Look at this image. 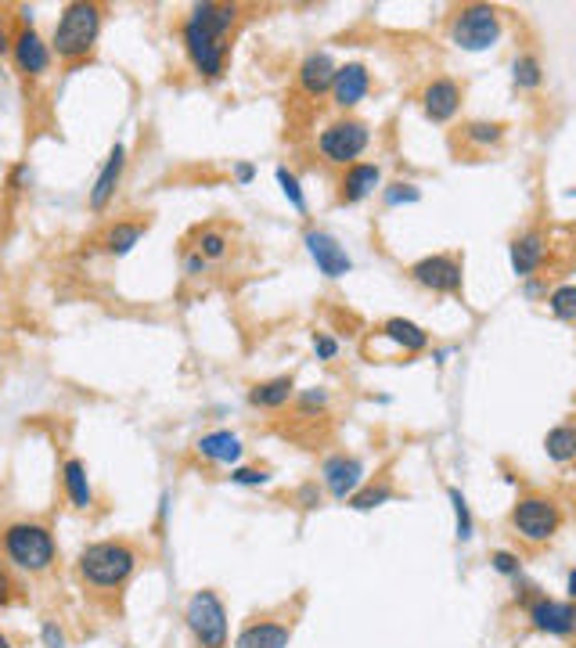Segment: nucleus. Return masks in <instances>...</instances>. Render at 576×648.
I'll list each match as a JSON object with an SVG mask.
<instances>
[{
    "instance_id": "10",
    "label": "nucleus",
    "mask_w": 576,
    "mask_h": 648,
    "mask_svg": "<svg viewBox=\"0 0 576 648\" xmlns=\"http://www.w3.org/2000/svg\"><path fill=\"white\" fill-rule=\"evenodd\" d=\"M303 245L306 252H310V260L317 263V270H321L324 278H346L353 270V260L350 252L342 249V242L335 238V234L328 231H306L303 234Z\"/></svg>"
},
{
    "instance_id": "3",
    "label": "nucleus",
    "mask_w": 576,
    "mask_h": 648,
    "mask_svg": "<svg viewBox=\"0 0 576 648\" xmlns=\"http://www.w3.org/2000/svg\"><path fill=\"white\" fill-rule=\"evenodd\" d=\"M76 569L87 580L90 587L98 591H112V587H123L137 569V551L123 540H98V544H87L76 558Z\"/></svg>"
},
{
    "instance_id": "36",
    "label": "nucleus",
    "mask_w": 576,
    "mask_h": 648,
    "mask_svg": "<svg viewBox=\"0 0 576 648\" xmlns=\"http://www.w3.org/2000/svg\"><path fill=\"white\" fill-rule=\"evenodd\" d=\"M490 566H494L501 576H512V580L522 573V562H519V555H512V551H494V555H490Z\"/></svg>"
},
{
    "instance_id": "8",
    "label": "nucleus",
    "mask_w": 576,
    "mask_h": 648,
    "mask_svg": "<svg viewBox=\"0 0 576 648\" xmlns=\"http://www.w3.org/2000/svg\"><path fill=\"white\" fill-rule=\"evenodd\" d=\"M558 522H562V512L551 497H522L519 504L512 508V526L522 540L530 544H544L558 533Z\"/></svg>"
},
{
    "instance_id": "41",
    "label": "nucleus",
    "mask_w": 576,
    "mask_h": 648,
    "mask_svg": "<svg viewBox=\"0 0 576 648\" xmlns=\"http://www.w3.org/2000/svg\"><path fill=\"white\" fill-rule=\"evenodd\" d=\"M252 180H256V166H252V162H234V184L249 188Z\"/></svg>"
},
{
    "instance_id": "31",
    "label": "nucleus",
    "mask_w": 576,
    "mask_h": 648,
    "mask_svg": "<svg viewBox=\"0 0 576 648\" xmlns=\"http://www.w3.org/2000/svg\"><path fill=\"white\" fill-rule=\"evenodd\" d=\"M447 497H450V504H454V522H458V540H472V533H476V522H472V508H468L465 494H461L458 486H450Z\"/></svg>"
},
{
    "instance_id": "47",
    "label": "nucleus",
    "mask_w": 576,
    "mask_h": 648,
    "mask_svg": "<svg viewBox=\"0 0 576 648\" xmlns=\"http://www.w3.org/2000/svg\"><path fill=\"white\" fill-rule=\"evenodd\" d=\"M8 591H11V584H0V605H8Z\"/></svg>"
},
{
    "instance_id": "2",
    "label": "nucleus",
    "mask_w": 576,
    "mask_h": 648,
    "mask_svg": "<svg viewBox=\"0 0 576 648\" xmlns=\"http://www.w3.org/2000/svg\"><path fill=\"white\" fill-rule=\"evenodd\" d=\"M101 33V4H90V0H76V4H65L58 26L51 36V54H58L62 62H80L94 51Z\"/></svg>"
},
{
    "instance_id": "5",
    "label": "nucleus",
    "mask_w": 576,
    "mask_h": 648,
    "mask_svg": "<svg viewBox=\"0 0 576 648\" xmlns=\"http://www.w3.org/2000/svg\"><path fill=\"white\" fill-rule=\"evenodd\" d=\"M501 40V15L490 4H468L450 22V44L461 51H490Z\"/></svg>"
},
{
    "instance_id": "49",
    "label": "nucleus",
    "mask_w": 576,
    "mask_h": 648,
    "mask_svg": "<svg viewBox=\"0 0 576 648\" xmlns=\"http://www.w3.org/2000/svg\"><path fill=\"white\" fill-rule=\"evenodd\" d=\"M0 584H11V580H8V573H4V569H0Z\"/></svg>"
},
{
    "instance_id": "7",
    "label": "nucleus",
    "mask_w": 576,
    "mask_h": 648,
    "mask_svg": "<svg viewBox=\"0 0 576 648\" xmlns=\"http://www.w3.org/2000/svg\"><path fill=\"white\" fill-rule=\"evenodd\" d=\"M371 144V134L368 126L360 123V119H335L328 130H321L317 137V152L324 155V162H332V166H357V159L368 152Z\"/></svg>"
},
{
    "instance_id": "26",
    "label": "nucleus",
    "mask_w": 576,
    "mask_h": 648,
    "mask_svg": "<svg viewBox=\"0 0 576 648\" xmlns=\"http://www.w3.org/2000/svg\"><path fill=\"white\" fill-rule=\"evenodd\" d=\"M544 450H548V458L558 461V465L573 461L576 458V425H555V429L544 436Z\"/></svg>"
},
{
    "instance_id": "33",
    "label": "nucleus",
    "mask_w": 576,
    "mask_h": 648,
    "mask_svg": "<svg viewBox=\"0 0 576 648\" xmlns=\"http://www.w3.org/2000/svg\"><path fill=\"white\" fill-rule=\"evenodd\" d=\"M418 198H422V191H418V184H411V180H396V184H389V188L382 191V202H386L389 209L414 206Z\"/></svg>"
},
{
    "instance_id": "17",
    "label": "nucleus",
    "mask_w": 576,
    "mask_h": 648,
    "mask_svg": "<svg viewBox=\"0 0 576 648\" xmlns=\"http://www.w3.org/2000/svg\"><path fill=\"white\" fill-rule=\"evenodd\" d=\"M371 90V72L364 69L360 62H350V65H339L335 72V83H332V101L339 108H353L364 101V94Z\"/></svg>"
},
{
    "instance_id": "28",
    "label": "nucleus",
    "mask_w": 576,
    "mask_h": 648,
    "mask_svg": "<svg viewBox=\"0 0 576 648\" xmlns=\"http://www.w3.org/2000/svg\"><path fill=\"white\" fill-rule=\"evenodd\" d=\"M274 177H278V188H281V195L292 202V209H296L299 216H306V195H303V184H299V177L288 166H278L274 170Z\"/></svg>"
},
{
    "instance_id": "30",
    "label": "nucleus",
    "mask_w": 576,
    "mask_h": 648,
    "mask_svg": "<svg viewBox=\"0 0 576 648\" xmlns=\"http://www.w3.org/2000/svg\"><path fill=\"white\" fill-rule=\"evenodd\" d=\"M389 497H393V486L389 483L364 486V490H357V494L350 497V508L353 512H371V508H378V504H386Z\"/></svg>"
},
{
    "instance_id": "11",
    "label": "nucleus",
    "mask_w": 576,
    "mask_h": 648,
    "mask_svg": "<svg viewBox=\"0 0 576 648\" xmlns=\"http://www.w3.org/2000/svg\"><path fill=\"white\" fill-rule=\"evenodd\" d=\"M526 612H530V623L540 630V634H551V638H569V634H576V602L533 598Z\"/></svg>"
},
{
    "instance_id": "13",
    "label": "nucleus",
    "mask_w": 576,
    "mask_h": 648,
    "mask_svg": "<svg viewBox=\"0 0 576 648\" xmlns=\"http://www.w3.org/2000/svg\"><path fill=\"white\" fill-rule=\"evenodd\" d=\"M11 58H15L18 72H26V76H44L51 69V44H47L44 36L36 33L33 22L15 33V44H11Z\"/></svg>"
},
{
    "instance_id": "48",
    "label": "nucleus",
    "mask_w": 576,
    "mask_h": 648,
    "mask_svg": "<svg viewBox=\"0 0 576 648\" xmlns=\"http://www.w3.org/2000/svg\"><path fill=\"white\" fill-rule=\"evenodd\" d=\"M0 648H11V641H8V634H0Z\"/></svg>"
},
{
    "instance_id": "44",
    "label": "nucleus",
    "mask_w": 576,
    "mask_h": 648,
    "mask_svg": "<svg viewBox=\"0 0 576 648\" xmlns=\"http://www.w3.org/2000/svg\"><path fill=\"white\" fill-rule=\"evenodd\" d=\"M11 44H15V36L8 33V22H4V15H0V54H8Z\"/></svg>"
},
{
    "instance_id": "6",
    "label": "nucleus",
    "mask_w": 576,
    "mask_h": 648,
    "mask_svg": "<svg viewBox=\"0 0 576 648\" xmlns=\"http://www.w3.org/2000/svg\"><path fill=\"white\" fill-rule=\"evenodd\" d=\"M184 623L202 648H227V609L216 591H195L184 605Z\"/></svg>"
},
{
    "instance_id": "38",
    "label": "nucleus",
    "mask_w": 576,
    "mask_h": 648,
    "mask_svg": "<svg viewBox=\"0 0 576 648\" xmlns=\"http://www.w3.org/2000/svg\"><path fill=\"white\" fill-rule=\"evenodd\" d=\"M314 353H317V360H335L339 357V342H335L328 332H314Z\"/></svg>"
},
{
    "instance_id": "43",
    "label": "nucleus",
    "mask_w": 576,
    "mask_h": 648,
    "mask_svg": "<svg viewBox=\"0 0 576 648\" xmlns=\"http://www.w3.org/2000/svg\"><path fill=\"white\" fill-rule=\"evenodd\" d=\"M26 180H29V166H15V170H11V177H8V188L18 191L22 184H26Z\"/></svg>"
},
{
    "instance_id": "9",
    "label": "nucleus",
    "mask_w": 576,
    "mask_h": 648,
    "mask_svg": "<svg viewBox=\"0 0 576 648\" xmlns=\"http://www.w3.org/2000/svg\"><path fill=\"white\" fill-rule=\"evenodd\" d=\"M411 278L418 281L429 292H440V296H458L461 285H465V270H461L458 256L450 252H436V256H422V260L411 267Z\"/></svg>"
},
{
    "instance_id": "15",
    "label": "nucleus",
    "mask_w": 576,
    "mask_h": 648,
    "mask_svg": "<svg viewBox=\"0 0 576 648\" xmlns=\"http://www.w3.org/2000/svg\"><path fill=\"white\" fill-rule=\"evenodd\" d=\"M422 108L432 123H450L461 108V87L454 80H447V76L432 80L429 87L422 90Z\"/></svg>"
},
{
    "instance_id": "12",
    "label": "nucleus",
    "mask_w": 576,
    "mask_h": 648,
    "mask_svg": "<svg viewBox=\"0 0 576 648\" xmlns=\"http://www.w3.org/2000/svg\"><path fill=\"white\" fill-rule=\"evenodd\" d=\"M321 476L335 501H350L364 486V461L353 458V454H335V458H328L321 465Z\"/></svg>"
},
{
    "instance_id": "46",
    "label": "nucleus",
    "mask_w": 576,
    "mask_h": 648,
    "mask_svg": "<svg viewBox=\"0 0 576 648\" xmlns=\"http://www.w3.org/2000/svg\"><path fill=\"white\" fill-rule=\"evenodd\" d=\"M540 292H544V285H540V281H530V285H526V296H530V299H537Z\"/></svg>"
},
{
    "instance_id": "19",
    "label": "nucleus",
    "mask_w": 576,
    "mask_h": 648,
    "mask_svg": "<svg viewBox=\"0 0 576 648\" xmlns=\"http://www.w3.org/2000/svg\"><path fill=\"white\" fill-rule=\"evenodd\" d=\"M378 184H382V170H378L375 162H357V166H350V170H346V177H342L339 202H346V206H357V202H364V198H368Z\"/></svg>"
},
{
    "instance_id": "39",
    "label": "nucleus",
    "mask_w": 576,
    "mask_h": 648,
    "mask_svg": "<svg viewBox=\"0 0 576 648\" xmlns=\"http://www.w3.org/2000/svg\"><path fill=\"white\" fill-rule=\"evenodd\" d=\"M40 641H44V648H65V634L58 623L47 620L44 627H40Z\"/></svg>"
},
{
    "instance_id": "35",
    "label": "nucleus",
    "mask_w": 576,
    "mask_h": 648,
    "mask_svg": "<svg viewBox=\"0 0 576 648\" xmlns=\"http://www.w3.org/2000/svg\"><path fill=\"white\" fill-rule=\"evenodd\" d=\"M231 483H234V486H267V483H270V472H267V468L234 465V468H231Z\"/></svg>"
},
{
    "instance_id": "4",
    "label": "nucleus",
    "mask_w": 576,
    "mask_h": 648,
    "mask_svg": "<svg viewBox=\"0 0 576 648\" xmlns=\"http://www.w3.org/2000/svg\"><path fill=\"white\" fill-rule=\"evenodd\" d=\"M4 555L15 569L22 573H44L54 566V537L40 522H11L4 530Z\"/></svg>"
},
{
    "instance_id": "20",
    "label": "nucleus",
    "mask_w": 576,
    "mask_h": 648,
    "mask_svg": "<svg viewBox=\"0 0 576 648\" xmlns=\"http://www.w3.org/2000/svg\"><path fill=\"white\" fill-rule=\"evenodd\" d=\"M242 436L238 432H227V429H216V432H206L202 440H198V454L213 465H238L242 461Z\"/></svg>"
},
{
    "instance_id": "27",
    "label": "nucleus",
    "mask_w": 576,
    "mask_h": 648,
    "mask_svg": "<svg viewBox=\"0 0 576 648\" xmlns=\"http://www.w3.org/2000/svg\"><path fill=\"white\" fill-rule=\"evenodd\" d=\"M512 80H515V87H522V90H537L540 83H544V69H540L537 54H519V58H515Z\"/></svg>"
},
{
    "instance_id": "1",
    "label": "nucleus",
    "mask_w": 576,
    "mask_h": 648,
    "mask_svg": "<svg viewBox=\"0 0 576 648\" xmlns=\"http://www.w3.org/2000/svg\"><path fill=\"white\" fill-rule=\"evenodd\" d=\"M234 22H238V8L234 4H216V0H202L191 8V15L180 26V44L188 54L191 69L202 80H220L227 65V36H231Z\"/></svg>"
},
{
    "instance_id": "29",
    "label": "nucleus",
    "mask_w": 576,
    "mask_h": 648,
    "mask_svg": "<svg viewBox=\"0 0 576 648\" xmlns=\"http://www.w3.org/2000/svg\"><path fill=\"white\" fill-rule=\"evenodd\" d=\"M548 310L558 321H576V285H558L548 296Z\"/></svg>"
},
{
    "instance_id": "25",
    "label": "nucleus",
    "mask_w": 576,
    "mask_h": 648,
    "mask_svg": "<svg viewBox=\"0 0 576 648\" xmlns=\"http://www.w3.org/2000/svg\"><path fill=\"white\" fill-rule=\"evenodd\" d=\"M144 231H148V224H137V220H123V224H112L105 231V252L108 256H130L134 252V245L144 238Z\"/></svg>"
},
{
    "instance_id": "21",
    "label": "nucleus",
    "mask_w": 576,
    "mask_h": 648,
    "mask_svg": "<svg viewBox=\"0 0 576 648\" xmlns=\"http://www.w3.org/2000/svg\"><path fill=\"white\" fill-rule=\"evenodd\" d=\"M292 641V630L285 623H270V620H260V623H249V627L234 638V648H288Z\"/></svg>"
},
{
    "instance_id": "22",
    "label": "nucleus",
    "mask_w": 576,
    "mask_h": 648,
    "mask_svg": "<svg viewBox=\"0 0 576 648\" xmlns=\"http://www.w3.org/2000/svg\"><path fill=\"white\" fill-rule=\"evenodd\" d=\"M292 396H296L292 375H278V378H267V382H256V386L249 389V404L260 407V411H278V407H285Z\"/></svg>"
},
{
    "instance_id": "32",
    "label": "nucleus",
    "mask_w": 576,
    "mask_h": 648,
    "mask_svg": "<svg viewBox=\"0 0 576 648\" xmlns=\"http://www.w3.org/2000/svg\"><path fill=\"white\" fill-rule=\"evenodd\" d=\"M501 137H504V126L501 123H468L465 126V141L468 144H476V148H490V144H501Z\"/></svg>"
},
{
    "instance_id": "16",
    "label": "nucleus",
    "mask_w": 576,
    "mask_h": 648,
    "mask_svg": "<svg viewBox=\"0 0 576 648\" xmlns=\"http://www.w3.org/2000/svg\"><path fill=\"white\" fill-rule=\"evenodd\" d=\"M335 72H339V65L332 62V54L310 51L303 58V65H299V87H303V94H310V98H321V94L332 90Z\"/></svg>"
},
{
    "instance_id": "18",
    "label": "nucleus",
    "mask_w": 576,
    "mask_h": 648,
    "mask_svg": "<svg viewBox=\"0 0 576 648\" xmlns=\"http://www.w3.org/2000/svg\"><path fill=\"white\" fill-rule=\"evenodd\" d=\"M544 256H548V242H544V234L540 231L519 234V238L508 245V260H512V270L519 278H533L540 270V263H544Z\"/></svg>"
},
{
    "instance_id": "24",
    "label": "nucleus",
    "mask_w": 576,
    "mask_h": 648,
    "mask_svg": "<svg viewBox=\"0 0 576 648\" xmlns=\"http://www.w3.org/2000/svg\"><path fill=\"white\" fill-rule=\"evenodd\" d=\"M62 483H65V494L76 508H90L94 504V490H90V476H87V465L80 458H69L62 465Z\"/></svg>"
},
{
    "instance_id": "40",
    "label": "nucleus",
    "mask_w": 576,
    "mask_h": 648,
    "mask_svg": "<svg viewBox=\"0 0 576 648\" xmlns=\"http://www.w3.org/2000/svg\"><path fill=\"white\" fill-rule=\"evenodd\" d=\"M206 267H209V260L202 256V252L191 249L188 256H184V274H191V278H198V274H206Z\"/></svg>"
},
{
    "instance_id": "14",
    "label": "nucleus",
    "mask_w": 576,
    "mask_h": 648,
    "mask_svg": "<svg viewBox=\"0 0 576 648\" xmlns=\"http://www.w3.org/2000/svg\"><path fill=\"white\" fill-rule=\"evenodd\" d=\"M123 170H126V144L116 141V144H112V152H108L105 166H101L98 177H94V184H90L87 206L94 209V213H105L108 202L116 198L119 180H123Z\"/></svg>"
},
{
    "instance_id": "23",
    "label": "nucleus",
    "mask_w": 576,
    "mask_h": 648,
    "mask_svg": "<svg viewBox=\"0 0 576 648\" xmlns=\"http://www.w3.org/2000/svg\"><path fill=\"white\" fill-rule=\"evenodd\" d=\"M382 335H386L389 342H396L404 353H422L425 346H429V332H425L422 324L407 321V317H389V321L382 324Z\"/></svg>"
},
{
    "instance_id": "37",
    "label": "nucleus",
    "mask_w": 576,
    "mask_h": 648,
    "mask_svg": "<svg viewBox=\"0 0 576 648\" xmlns=\"http://www.w3.org/2000/svg\"><path fill=\"white\" fill-rule=\"evenodd\" d=\"M328 404V389H303L299 393V411L303 414H310V411H321V407Z\"/></svg>"
},
{
    "instance_id": "34",
    "label": "nucleus",
    "mask_w": 576,
    "mask_h": 648,
    "mask_svg": "<svg viewBox=\"0 0 576 648\" xmlns=\"http://www.w3.org/2000/svg\"><path fill=\"white\" fill-rule=\"evenodd\" d=\"M195 252H202V256H206L209 263H213V260H224V256H227V234H224V231H213V227H209V231L198 234Z\"/></svg>"
},
{
    "instance_id": "42",
    "label": "nucleus",
    "mask_w": 576,
    "mask_h": 648,
    "mask_svg": "<svg viewBox=\"0 0 576 648\" xmlns=\"http://www.w3.org/2000/svg\"><path fill=\"white\" fill-rule=\"evenodd\" d=\"M299 501H303V508H314V504L321 501V490H317V483L299 486Z\"/></svg>"
},
{
    "instance_id": "45",
    "label": "nucleus",
    "mask_w": 576,
    "mask_h": 648,
    "mask_svg": "<svg viewBox=\"0 0 576 648\" xmlns=\"http://www.w3.org/2000/svg\"><path fill=\"white\" fill-rule=\"evenodd\" d=\"M566 594H569V602H576V569H569V576H566Z\"/></svg>"
}]
</instances>
